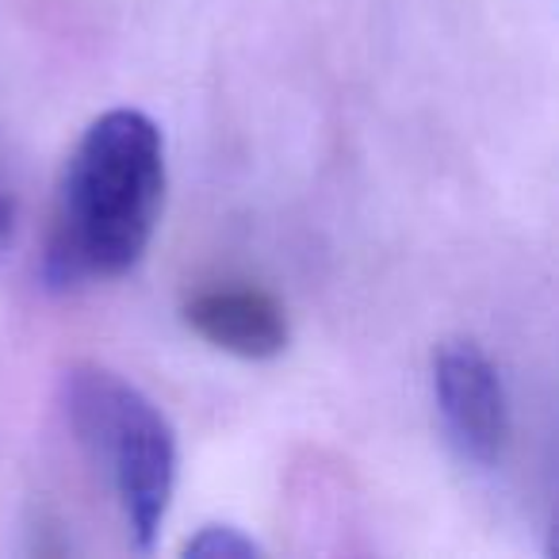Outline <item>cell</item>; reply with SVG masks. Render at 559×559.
Wrapping results in <instances>:
<instances>
[{
	"label": "cell",
	"mask_w": 559,
	"mask_h": 559,
	"mask_svg": "<svg viewBox=\"0 0 559 559\" xmlns=\"http://www.w3.org/2000/svg\"><path fill=\"white\" fill-rule=\"evenodd\" d=\"M165 203V139L146 111L111 108L85 127L58 180L43 280L50 292L116 280L146 257Z\"/></svg>",
	"instance_id": "cell-1"
},
{
	"label": "cell",
	"mask_w": 559,
	"mask_h": 559,
	"mask_svg": "<svg viewBox=\"0 0 559 559\" xmlns=\"http://www.w3.org/2000/svg\"><path fill=\"white\" fill-rule=\"evenodd\" d=\"M62 411L85 456L108 475L134 551H154L177 490V433L169 418L119 372L73 365L62 376Z\"/></svg>",
	"instance_id": "cell-2"
},
{
	"label": "cell",
	"mask_w": 559,
	"mask_h": 559,
	"mask_svg": "<svg viewBox=\"0 0 559 559\" xmlns=\"http://www.w3.org/2000/svg\"><path fill=\"white\" fill-rule=\"evenodd\" d=\"M433 399L452 452L464 464H498L510 437V403L498 368L475 342H444L433 353Z\"/></svg>",
	"instance_id": "cell-3"
},
{
	"label": "cell",
	"mask_w": 559,
	"mask_h": 559,
	"mask_svg": "<svg viewBox=\"0 0 559 559\" xmlns=\"http://www.w3.org/2000/svg\"><path fill=\"white\" fill-rule=\"evenodd\" d=\"M185 322L195 337L241 360H272L288 349V314L261 288H207L185 304Z\"/></svg>",
	"instance_id": "cell-4"
},
{
	"label": "cell",
	"mask_w": 559,
	"mask_h": 559,
	"mask_svg": "<svg viewBox=\"0 0 559 559\" xmlns=\"http://www.w3.org/2000/svg\"><path fill=\"white\" fill-rule=\"evenodd\" d=\"M180 551L195 559H253L261 556V544L234 525H203L195 536H188Z\"/></svg>",
	"instance_id": "cell-5"
},
{
	"label": "cell",
	"mask_w": 559,
	"mask_h": 559,
	"mask_svg": "<svg viewBox=\"0 0 559 559\" xmlns=\"http://www.w3.org/2000/svg\"><path fill=\"white\" fill-rule=\"evenodd\" d=\"M12 234H16V207H12L9 188H4V180H0V257L9 253Z\"/></svg>",
	"instance_id": "cell-6"
}]
</instances>
